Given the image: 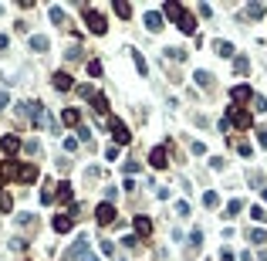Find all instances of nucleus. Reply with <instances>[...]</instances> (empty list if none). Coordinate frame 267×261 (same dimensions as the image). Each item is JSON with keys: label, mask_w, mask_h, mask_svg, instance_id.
<instances>
[{"label": "nucleus", "mask_w": 267, "mask_h": 261, "mask_svg": "<svg viewBox=\"0 0 267 261\" xmlns=\"http://www.w3.org/2000/svg\"><path fill=\"white\" fill-rule=\"evenodd\" d=\"M0 210H4V214H11V210H14V197L7 190H0Z\"/></svg>", "instance_id": "obj_24"}, {"label": "nucleus", "mask_w": 267, "mask_h": 261, "mask_svg": "<svg viewBox=\"0 0 267 261\" xmlns=\"http://www.w3.org/2000/svg\"><path fill=\"white\" fill-rule=\"evenodd\" d=\"M149 166L166 170V166H169V149L166 146H152V153H149Z\"/></svg>", "instance_id": "obj_3"}, {"label": "nucleus", "mask_w": 267, "mask_h": 261, "mask_svg": "<svg viewBox=\"0 0 267 261\" xmlns=\"http://www.w3.org/2000/svg\"><path fill=\"white\" fill-rule=\"evenodd\" d=\"M78 55H81V48L75 45V48H68V55H65V58H68V61H75V58H78Z\"/></svg>", "instance_id": "obj_43"}, {"label": "nucleus", "mask_w": 267, "mask_h": 261, "mask_svg": "<svg viewBox=\"0 0 267 261\" xmlns=\"http://www.w3.org/2000/svg\"><path fill=\"white\" fill-rule=\"evenodd\" d=\"M0 14H4V7H0Z\"/></svg>", "instance_id": "obj_48"}, {"label": "nucleus", "mask_w": 267, "mask_h": 261, "mask_svg": "<svg viewBox=\"0 0 267 261\" xmlns=\"http://www.w3.org/2000/svg\"><path fill=\"white\" fill-rule=\"evenodd\" d=\"M17 224L27 227V231H34V224H37V221H34V214H21V217H17Z\"/></svg>", "instance_id": "obj_31"}, {"label": "nucleus", "mask_w": 267, "mask_h": 261, "mask_svg": "<svg viewBox=\"0 0 267 261\" xmlns=\"http://www.w3.org/2000/svg\"><path fill=\"white\" fill-rule=\"evenodd\" d=\"M51 224H55L58 234H68V231L75 227V217H71V214H55V221H51Z\"/></svg>", "instance_id": "obj_9"}, {"label": "nucleus", "mask_w": 267, "mask_h": 261, "mask_svg": "<svg viewBox=\"0 0 267 261\" xmlns=\"http://www.w3.org/2000/svg\"><path fill=\"white\" fill-rule=\"evenodd\" d=\"M234 71L237 75H247V71H250V61H247V58H234Z\"/></svg>", "instance_id": "obj_29"}, {"label": "nucleus", "mask_w": 267, "mask_h": 261, "mask_svg": "<svg viewBox=\"0 0 267 261\" xmlns=\"http://www.w3.org/2000/svg\"><path fill=\"white\" fill-rule=\"evenodd\" d=\"M176 214L179 217H189V204H186V200H179V204H176Z\"/></svg>", "instance_id": "obj_39"}, {"label": "nucleus", "mask_w": 267, "mask_h": 261, "mask_svg": "<svg viewBox=\"0 0 267 261\" xmlns=\"http://www.w3.org/2000/svg\"><path fill=\"white\" fill-rule=\"evenodd\" d=\"M257 143H260V146L267 149V129H257Z\"/></svg>", "instance_id": "obj_44"}, {"label": "nucleus", "mask_w": 267, "mask_h": 261, "mask_svg": "<svg viewBox=\"0 0 267 261\" xmlns=\"http://www.w3.org/2000/svg\"><path fill=\"white\" fill-rule=\"evenodd\" d=\"M189 153H193V156H203V153H206V146H203V143H193V146H189Z\"/></svg>", "instance_id": "obj_40"}, {"label": "nucleus", "mask_w": 267, "mask_h": 261, "mask_svg": "<svg viewBox=\"0 0 267 261\" xmlns=\"http://www.w3.org/2000/svg\"><path fill=\"white\" fill-rule=\"evenodd\" d=\"M247 183H250V187H254L257 193H260V190H264V187H267V180H264V177H260V173H257V170H250V173H247Z\"/></svg>", "instance_id": "obj_19"}, {"label": "nucleus", "mask_w": 267, "mask_h": 261, "mask_svg": "<svg viewBox=\"0 0 267 261\" xmlns=\"http://www.w3.org/2000/svg\"><path fill=\"white\" fill-rule=\"evenodd\" d=\"M220 261H234V251H230V248H223V251H220Z\"/></svg>", "instance_id": "obj_45"}, {"label": "nucleus", "mask_w": 267, "mask_h": 261, "mask_svg": "<svg viewBox=\"0 0 267 261\" xmlns=\"http://www.w3.org/2000/svg\"><path fill=\"white\" fill-rule=\"evenodd\" d=\"M132 227H135V238H149V234H152V221H149V217L145 214H139L132 221Z\"/></svg>", "instance_id": "obj_8"}, {"label": "nucleus", "mask_w": 267, "mask_h": 261, "mask_svg": "<svg viewBox=\"0 0 267 261\" xmlns=\"http://www.w3.org/2000/svg\"><path fill=\"white\" fill-rule=\"evenodd\" d=\"M166 55L173 58V61H183V58H186V51H179V48H166Z\"/></svg>", "instance_id": "obj_34"}, {"label": "nucleus", "mask_w": 267, "mask_h": 261, "mask_svg": "<svg viewBox=\"0 0 267 261\" xmlns=\"http://www.w3.org/2000/svg\"><path fill=\"white\" fill-rule=\"evenodd\" d=\"M264 14H267L264 4H247V17H264Z\"/></svg>", "instance_id": "obj_28"}, {"label": "nucleus", "mask_w": 267, "mask_h": 261, "mask_svg": "<svg viewBox=\"0 0 267 261\" xmlns=\"http://www.w3.org/2000/svg\"><path fill=\"white\" fill-rule=\"evenodd\" d=\"M11 248H14V251H24V248H27V241H24V238H14Z\"/></svg>", "instance_id": "obj_42"}, {"label": "nucleus", "mask_w": 267, "mask_h": 261, "mask_svg": "<svg viewBox=\"0 0 267 261\" xmlns=\"http://www.w3.org/2000/svg\"><path fill=\"white\" fill-rule=\"evenodd\" d=\"M260 197H264V204H267V187H264V190H260Z\"/></svg>", "instance_id": "obj_47"}, {"label": "nucleus", "mask_w": 267, "mask_h": 261, "mask_svg": "<svg viewBox=\"0 0 267 261\" xmlns=\"http://www.w3.org/2000/svg\"><path fill=\"white\" fill-rule=\"evenodd\" d=\"M78 95H81V99H91V95H95V89H91V85H81Z\"/></svg>", "instance_id": "obj_41"}, {"label": "nucleus", "mask_w": 267, "mask_h": 261, "mask_svg": "<svg viewBox=\"0 0 267 261\" xmlns=\"http://www.w3.org/2000/svg\"><path fill=\"white\" fill-rule=\"evenodd\" d=\"M203 207H206V210H217V207H220V197H217L213 190H206L203 193Z\"/></svg>", "instance_id": "obj_21"}, {"label": "nucleus", "mask_w": 267, "mask_h": 261, "mask_svg": "<svg viewBox=\"0 0 267 261\" xmlns=\"http://www.w3.org/2000/svg\"><path fill=\"white\" fill-rule=\"evenodd\" d=\"M88 75H91V78H98V75H101V61H88Z\"/></svg>", "instance_id": "obj_35"}, {"label": "nucleus", "mask_w": 267, "mask_h": 261, "mask_svg": "<svg viewBox=\"0 0 267 261\" xmlns=\"http://www.w3.org/2000/svg\"><path fill=\"white\" fill-rule=\"evenodd\" d=\"M247 238L254 241V244H264V241H267V234H264V231H250V234H247Z\"/></svg>", "instance_id": "obj_33"}, {"label": "nucleus", "mask_w": 267, "mask_h": 261, "mask_svg": "<svg viewBox=\"0 0 267 261\" xmlns=\"http://www.w3.org/2000/svg\"><path fill=\"white\" fill-rule=\"evenodd\" d=\"M0 149H4L7 156H14V153H21V136H14V133H7V136H0Z\"/></svg>", "instance_id": "obj_6"}, {"label": "nucleus", "mask_w": 267, "mask_h": 261, "mask_svg": "<svg viewBox=\"0 0 267 261\" xmlns=\"http://www.w3.org/2000/svg\"><path fill=\"white\" fill-rule=\"evenodd\" d=\"M4 180H17V166H14V159L0 163V183H4Z\"/></svg>", "instance_id": "obj_15"}, {"label": "nucleus", "mask_w": 267, "mask_h": 261, "mask_svg": "<svg viewBox=\"0 0 267 261\" xmlns=\"http://www.w3.org/2000/svg\"><path fill=\"white\" fill-rule=\"evenodd\" d=\"M47 17H51L55 24H68V17H65V11H61V7H51V11H47Z\"/></svg>", "instance_id": "obj_30"}, {"label": "nucleus", "mask_w": 267, "mask_h": 261, "mask_svg": "<svg viewBox=\"0 0 267 261\" xmlns=\"http://www.w3.org/2000/svg\"><path fill=\"white\" fill-rule=\"evenodd\" d=\"M230 99H234V105H237V102L254 99V92H250V85H234V89H230Z\"/></svg>", "instance_id": "obj_13"}, {"label": "nucleus", "mask_w": 267, "mask_h": 261, "mask_svg": "<svg viewBox=\"0 0 267 261\" xmlns=\"http://www.w3.org/2000/svg\"><path fill=\"white\" fill-rule=\"evenodd\" d=\"M85 24H88L91 34H105V31H109V21H105V14H98L95 7H85Z\"/></svg>", "instance_id": "obj_1"}, {"label": "nucleus", "mask_w": 267, "mask_h": 261, "mask_svg": "<svg viewBox=\"0 0 267 261\" xmlns=\"http://www.w3.org/2000/svg\"><path fill=\"white\" fill-rule=\"evenodd\" d=\"M240 210H244V200H230V204L223 207V217H237Z\"/></svg>", "instance_id": "obj_22"}, {"label": "nucleus", "mask_w": 267, "mask_h": 261, "mask_svg": "<svg viewBox=\"0 0 267 261\" xmlns=\"http://www.w3.org/2000/svg\"><path fill=\"white\" fill-rule=\"evenodd\" d=\"M186 11V7H183V4H176V0H169L166 7H163V17H169V21H179V14Z\"/></svg>", "instance_id": "obj_14"}, {"label": "nucleus", "mask_w": 267, "mask_h": 261, "mask_svg": "<svg viewBox=\"0 0 267 261\" xmlns=\"http://www.w3.org/2000/svg\"><path fill=\"white\" fill-rule=\"evenodd\" d=\"M163 21H166V17H163L159 11H145V27H149L152 34H156V31H163Z\"/></svg>", "instance_id": "obj_12"}, {"label": "nucleus", "mask_w": 267, "mask_h": 261, "mask_svg": "<svg viewBox=\"0 0 267 261\" xmlns=\"http://www.w3.org/2000/svg\"><path fill=\"white\" fill-rule=\"evenodd\" d=\"M254 105H257V112H267V99L264 95H254Z\"/></svg>", "instance_id": "obj_38"}, {"label": "nucleus", "mask_w": 267, "mask_h": 261, "mask_svg": "<svg viewBox=\"0 0 267 261\" xmlns=\"http://www.w3.org/2000/svg\"><path fill=\"white\" fill-rule=\"evenodd\" d=\"M31 48H34V51H47V48H51V41H47L44 34H34L31 37Z\"/></svg>", "instance_id": "obj_23"}, {"label": "nucleus", "mask_w": 267, "mask_h": 261, "mask_svg": "<svg viewBox=\"0 0 267 261\" xmlns=\"http://www.w3.org/2000/svg\"><path fill=\"white\" fill-rule=\"evenodd\" d=\"M115 14H119L122 21H129V17H132V4H125V0H115Z\"/></svg>", "instance_id": "obj_20"}, {"label": "nucleus", "mask_w": 267, "mask_h": 261, "mask_svg": "<svg viewBox=\"0 0 267 261\" xmlns=\"http://www.w3.org/2000/svg\"><path fill=\"white\" fill-rule=\"evenodd\" d=\"M71 197H75V190H71V183H61L55 193V200H61V204H71Z\"/></svg>", "instance_id": "obj_17"}, {"label": "nucleus", "mask_w": 267, "mask_h": 261, "mask_svg": "<svg viewBox=\"0 0 267 261\" xmlns=\"http://www.w3.org/2000/svg\"><path fill=\"white\" fill-rule=\"evenodd\" d=\"M109 133L115 136V143H129V139H132L129 125H125L122 119H115V115H109Z\"/></svg>", "instance_id": "obj_2"}, {"label": "nucleus", "mask_w": 267, "mask_h": 261, "mask_svg": "<svg viewBox=\"0 0 267 261\" xmlns=\"http://www.w3.org/2000/svg\"><path fill=\"white\" fill-rule=\"evenodd\" d=\"M132 55V61H135V68H139V75H149V65H145V58L139 55V51H129Z\"/></svg>", "instance_id": "obj_27"}, {"label": "nucleus", "mask_w": 267, "mask_h": 261, "mask_svg": "<svg viewBox=\"0 0 267 261\" xmlns=\"http://www.w3.org/2000/svg\"><path fill=\"white\" fill-rule=\"evenodd\" d=\"M250 217H254V221H260V224H267V214H264V207H254V210H250Z\"/></svg>", "instance_id": "obj_37"}, {"label": "nucleus", "mask_w": 267, "mask_h": 261, "mask_svg": "<svg viewBox=\"0 0 267 261\" xmlns=\"http://www.w3.org/2000/svg\"><path fill=\"white\" fill-rule=\"evenodd\" d=\"M65 122L68 125H81V109H65Z\"/></svg>", "instance_id": "obj_25"}, {"label": "nucleus", "mask_w": 267, "mask_h": 261, "mask_svg": "<svg viewBox=\"0 0 267 261\" xmlns=\"http://www.w3.org/2000/svg\"><path fill=\"white\" fill-rule=\"evenodd\" d=\"M193 78H196V85H200V89H210V85H213V75H210V71H196Z\"/></svg>", "instance_id": "obj_26"}, {"label": "nucleus", "mask_w": 267, "mask_h": 261, "mask_svg": "<svg viewBox=\"0 0 267 261\" xmlns=\"http://www.w3.org/2000/svg\"><path fill=\"white\" fill-rule=\"evenodd\" d=\"M78 261H98V258H95V254H81Z\"/></svg>", "instance_id": "obj_46"}, {"label": "nucleus", "mask_w": 267, "mask_h": 261, "mask_svg": "<svg viewBox=\"0 0 267 261\" xmlns=\"http://www.w3.org/2000/svg\"><path fill=\"white\" fill-rule=\"evenodd\" d=\"M210 166L220 173V170H227V159H223V156H213V159H210Z\"/></svg>", "instance_id": "obj_32"}, {"label": "nucleus", "mask_w": 267, "mask_h": 261, "mask_svg": "<svg viewBox=\"0 0 267 261\" xmlns=\"http://www.w3.org/2000/svg\"><path fill=\"white\" fill-rule=\"evenodd\" d=\"M227 122H234L237 129H250V122H254V119H250V112H247V109H230V115H227Z\"/></svg>", "instance_id": "obj_4"}, {"label": "nucleus", "mask_w": 267, "mask_h": 261, "mask_svg": "<svg viewBox=\"0 0 267 261\" xmlns=\"http://www.w3.org/2000/svg\"><path fill=\"white\" fill-rule=\"evenodd\" d=\"M213 51L220 58H234V45H230V41H213Z\"/></svg>", "instance_id": "obj_18"}, {"label": "nucleus", "mask_w": 267, "mask_h": 261, "mask_svg": "<svg viewBox=\"0 0 267 261\" xmlns=\"http://www.w3.org/2000/svg\"><path fill=\"white\" fill-rule=\"evenodd\" d=\"M17 180H21V183H34V180H37V166H34V163L17 166Z\"/></svg>", "instance_id": "obj_10"}, {"label": "nucleus", "mask_w": 267, "mask_h": 261, "mask_svg": "<svg viewBox=\"0 0 267 261\" xmlns=\"http://www.w3.org/2000/svg\"><path fill=\"white\" fill-rule=\"evenodd\" d=\"M78 139L81 143H91V129L88 125H78Z\"/></svg>", "instance_id": "obj_36"}, {"label": "nucleus", "mask_w": 267, "mask_h": 261, "mask_svg": "<svg viewBox=\"0 0 267 261\" xmlns=\"http://www.w3.org/2000/svg\"><path fill=\"white\" fill-rule=\"evenodd\" d=\"M95 221H98V227L101 224H115V207L105 200V204H98L95 207Z\"/></svg>", "instance_id": "obj_5"}, {"label": "nucleus", "mask_w": 267, "mask_h": 261, "mask_svg": "<svg viewBox=\"0 0 267 261\" xmlns=\"http://www.w3.org/2000/svg\"><path fill=\"white\" fill-rule=\"evenodd\" d=\"M51 81H55V89H58V92H68L71 85H75V78H71L68 71H55V75H51Z\"/></svg>", "instance_id": "obj_11"}, {"label": "nucleus", "mask_w": 267, "mask_h": 261, "mask_svg": "<svg viewBox=\"0 0 267 261\" xmlns=\"http://www.w3.org/2000/svg\"><path fill=\"white\" fill-rule=\"evenodd\" d=\"M88 102L95 105V112H98V115H109V99H105V95H98V92H95Z\"/></svg>", "instance_id": "obj_16"}, {"label": "nucleus", "mask_w": 267, "mask_h": 261, "mask_svg": "<svg viewBox=\"0 0 267 261\" xmlns=\"http://www.w3.org/2000/svg\"><path fill=\"white\" fill-rule=\"evenodd\" d=\"M176 27L183 31V34H196V17H193L189 11H183V14H179V21H176Z\"/></svg>", "instance_id": "obj_7"}]
</instances>
